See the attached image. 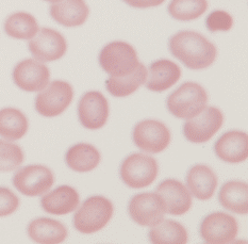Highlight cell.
Masks as SVG:
<instances>
[{"instance_id": "obj_1", "label": "cell", "mask_w": 248, "mask_h": 244, "mask_svg": "<svg viewBox=\"0 0 248 244\" xmlns=\"http://www.w3.org/2000/svg\"><path fill=\"white\" fill-rule=\"evenodd\" d=\"M169 48L171 56L194 70L209 67L217 56L214 44L202 34L190 30L180 31L172 35Z\"/></svg>"}, {"instance_id": "obj_16", "label": "cell", "mask_w": 248, "mask_h": 244, "mask_svg": "<svg viewBox=\"0 0 248 244\" xmlns=\"http://www.w3.org/2000/svg\"><path fill=\"white\" fill-rule=\"evenodd\" d=\"M214 151L220 160L228 163H240L248 157V135L240 130L225 132L215 142Z\"/></svg>"}, {"instance_id": "obj_7", "label": "cell", "mask_w": 248, "mask_h": 244, "mask_svg": "<svg viewBox=\"0 0 248 244\" xmlns=\"http://www.w3.org/2000/svg\"><path fill=\"white\" fill-rule=\"evenodd\" d=\"M55 183V176L45 165L32 164L18 170L13 177V186L23 195L29 197L41 196Z\"/></svg>"}, {"instance_id": "obj_21", "label": "cell", "mask_w": 248, "mask_h": 244, "mask_svg": "<svg viewBox=\"0 0 248 244\" xmlns=\"http://www.w3.org/2000/svg\"><path fill=\"white\" fill-rule=\"evenodd\" d=\"M67 235V229L63 223L49 218L35 219L28 226V236L35 243H62L66 240Z\"/></svg>"}, {"instance_id": "obj_14", "label": "cell", "mask_w": 248, "mask_h": 244, "mask_svg": "<svg viewBox=\"0 0 248 244\" xmlns=\"http://www.w3.org/2000/svg\"><path fill=\"white\" fill-rule=\"evenodd\" d=\"M49 68L33 59L20 61L13 69L14 83L26 92L42 91L49 83Z\"/></svg>"}, {"instance_id": "obj_17", "label": "cell", "mask_w": 248, "mask_h": 244, "mask_svg": "<svg viewBox=\"0 0 248 244\" xmlns=\"http://www.w3.org/2000/svg\"><path fill=\"white\" fill-rule=\"evenodd\" d=\"M80 196L76 189L69 186L58 187L45 194L41 199V206L47 213L53 215H65L78 208Z\"/></svg>"}, {"instance_id": "obj_19", "label": "cell", "mask_w": 248, "mask_h": 244, "mask_svg": "<svg viewBox=\"0 0 248 244\" xmlns=\"http://www.w3.org/2000/svg\"><path fill=\"white\" fill-rule=\"evenodd\" d=\"M188 191L197 199H210L217 187V176L208 165L196 164L186 174Z\"/></svg>"}, {"instance_id": "obj_6", "label": "cell", "mask_w": 248, "mask_h": 244, "mask_svg": "<svg viewBox=\"0 0 248 244\" xmlns=\"http://www.w3.org/2000/svg\"><path fill=\"white\" fill-rule=\"evenodd\" d=\"M73 98V86L66 81L55 80L36 96L35 110L45 117H55L67 109Z\"/></svg>"}, {"instance_id": "obj_4", "label": "cell", "mask_w": 248, "mask_h": 244, "mask_svg": "<svg viewBox=\"0 0 248 244\" xmlns=\"http://www.w3.org/2000/svg\"><path fill=\"white\" fill-rule=\"evenodd\" d=\"M101 68L111 77H122L132 73L140 64L136 49L126 42L109 43L99 53Z\"/></svg>"}, {"instance_id": "obj_23", "label": "cell", "mask_w": 248, "mask_h": 244, "mask_svg": "<svg viewBox=\"0 0 248 244\" xmlns=\"http://www.w3.org/2000/svg\"><path fill=\"white\" fill-rule=\"evenodd\" d=\"M65 162L69 169L86 173L95 170L100 162V154L95 146L79 143L72 146L65 155Z\"/></svg>"}, {"instance_id": "obj_3", "label": "cell", "mask_w": 248, "mask_h": 244, "mask_svg": "<svg viewBox=\"0 0 248 244\" xmlns=\"http://www.w3.org/2000/svg\"><path fill=\"white\" fill-rule=\"evenodd\" d=\"M114 206L104 196H91L74 215V226L81 234H94L109 223Z\"/></svg>"}, {"instance_id": "obj_26", "label": "cell", "mask_w": 248, "mask_h": 244, "mask_svg": "<svg viewBox=\"0 0 248 244\" xmlns=\"http://www.w3.org/2000/svg\"><path fill=\"white\" fill-rule=\"evenodd\" d=\"M148 237L155 244H186L188 239L185 226L171 220H163L153 226Z\"/></svg>"}, {"instance_id": "obj_30", "label": "cell", "mask_w": 248, "mask_h": 244, "mask_svg": "<svg viewBox=\"0 0 248 244\" xmlns=\"http://www.w3.org/2000/svg\"><path fill=\"white\" fill-rule=\"evenodd\" d=\"M206 26L210 32L229 31L233 27V18L226 11L217 10L208 15Z\"/></svg>"}, {"instance_id": "obj_20", "label": "cell", "mask_w": 248, "mask_h": 244, "mask_svg": "<svg viewBox=\"0 0 248 244\" xmlns=\"http://www.w3.org/2000/svg\"><path fill=\"white\" fill-rule=\"evenodd\" d=\"M181 77V69L170 60L161 59L150 64L146 88L153 92H163L171 88Z\"/></svg>"}, {"instance_id": "obj_28", "label": "cell", "mask_w": 248, "mask_h": 244, "mask_svg": "<svg viewBox=\"0 0 248 244\" xmlns=\"http://www.w3.org/2000/svg\"><path fill=\"white\" fill-rule=\"evenodd\" d=\"M208 7V0H171L167 10L172 18L188 21L201 17Z\"/></svg>"}, {"instance_id": "obj_25", "label": "cell", "mask_w": 248, "mask_h": 244, "mask_svg": "<svg viewBox=\"0 0 248 244\" xmlns=\"http://www.w3.org/2000/svg\"><path fill=\"white\" fill-rule=\"evenodd\" d=\"M29 123L23 112L15 108L0 110V137L8 141H16L28 131Z\"/></svg>"}, {"instance_id": "obj_18", "label": "cell", "mask_w": 248, "mask_h": 244, "mask_svg": "<svg viewBox=\"0 0 248 244\" xmlns=\"http://www.w3.org/2000/svg\"><path fill=\"white\" fill-rule=\"evenodd\" d=\"M52 19L67 28L83 25L90 15V9L84 0H62L50 7Z\"/></svg>"}, {"instance_id": "obj_22", "label": "cell", "mask_w": 248, "mask_h": 244, "mask_svg": "<svg viewBox=\"0 0 248 244\" xmlns=\"http://www.w3.org/2000/svg\"><path fill=\"white\" fill-rule=\"evenodd\" d=\"M219 204L236 214L248 213V184L245 181L226 182L218 193Z\"/></svg>"}, {"instance_id": "obj_33", "label": "cell", "mask_w": 248, "mask_h": 244, "mask_svg": "<svg viewBox=\"0 0 248 244\" xmlns=\"http://www.w3.org/2000/svg\"><path fill=\"white\" fill-rule=\"evenodd\" d=\"M44 1L51 2V3H56V2H59V1H62V0H44Z\"/></svg>"}, {"instance_id": "obj_5", "label": "cell", "mask_w": 248, "mask_h": 244, "mask_svg": "<svg viewBox=\"0 0 248 244\" xmlns=\"http://www.w3.org/2000/svg\"><path fill=\"white\" fill-rule=\"evenodd\" d=\"M158 162L144 154H132L123 161L121 178L131 189H143L150 186L158 176Z\"/></svg>"}, {"instance_id": "obj_32", "label": "cell", "mask_w": 248, "mask_h": 244, "mask_svg": "<svg viewBox=\"0 0 248 244\" xmlns=\"http://www.w3.org/2000/svg\"><path fill=\"white\" fill-rule=\"evenodd\" d=\"M123 1L132 8L148 9L158 7V5L162 4L165 0H123Z\"/></svg>"}, {"instance_id": "obj_27", "label": "cell", "mask_w": 248, "mask_h": 244, "mask_svg": "<svg viewBox=\"0 0 248 244\" xmlns=\"http://www.w3.org/2000/svg\"><path fill=\"white\" fill-rule=\"evenodd\" d=\"M39 24L33 15L26 12L11 14L4 21V31L17 40H31L39 32Z\"/></svg>"}, {"instance_id": "obj_11", "label": "cell", "mask_w": 248, "mask_h": 244, "mask_svg": "<svg viewBox=\"0 0 248 244\" xmlns=\"http://www.w3.org/2000/svg\"><path fill=\"white\" fill-rule=\"evenodd\" d=\"M29 50L35 60L42 63L61 59L67 50V43L60 32L50 28H42L28 43Z\"/></svg>"}, {"instance_id": "obj_13", "label": "cell", "mask_w": 248, "mask_h": 244, "mask_svg": "<svg viewBox=\"0 0 248 244\" xmlns=\"http://www.w3.org/2000/svg\"><path fill=\"white\" fill-rule=\"evenodd\" d=\"M78 117L83 127L90 130L100 129L109 117V104L100 92L91 91L79 100Z\"/></svg>"}, {"instance_id": "obj_31", "label": "cell", "mask_w": 248, "mask_h": 244, "mask_svg": "<svg viewBox=\"0 0 248 244\" xmlns=\"http://www.w3.org/2000/svg\"><path fill=\"white\" fill-rule=\"evenodd\" d=\"M19 207V198L8 188L0 187V218L13 214Z\"/></svg>"}, {"instance_id": "obj_24", "label": "cell", "mask_w": 248, "mask_h": 244, "mask_svg": "<svg viewBox=\"0 0 248 244\" xmlns=\"http://www.w3.org/2000/svg\"><path fill=\"white\" fill-rule=\"evenodd\" d=\"M147 79V68L140 62L132 73L122 77H111L106 81L108 92L114 97H126L133 94Z\"/></svg>"}, {"instance_id": "obj_2", "label": "cell", "mask_w": 248, "mask_h": 244, "mask_svg": "<svg viewBox=\"0 0 248 244\" xmlns=\"http://www.w3.org/2000/svg\"><path fill=\"white\" fill-rule=\"evenodd\" d=\"M208 104V94L201 84L186 82L167 97L166 107L170 114L188 120L199 114Z\"/></svg>"}, {"instance_id": "obj_8", "label": "cell", "mask_w": 248, "mask_h": 244, "mask_svg": "<svg viewBox=\"0 0 248 244\" xmlns=\"http://www.w3.org/2000/svg\"><path fill=\"white\" fill-rule=\"evenodd\" d=\"M224 123V114L218 108L206 107L183 126V135L192 143H204L217 133Z\"/></svg>"}, {"instance_id": "obj_10", "label": "cell", "mask_w": 248, "mask_h": 244, "mask_svg": "<svg viewBox=\"0 0 248 244\" xmlns=\"http://www.w3.org/2000/svg\"><path fill=\"white\" fill-rule=\"evenodd\" d=\"M129 215L141 226L159 224L166 213L163 199L157 193H140L134 195L128 206Z\"/></svg>"}, {"instance_id": "obj_12", "label": "cell", "mask_w": 248, "mask_h": 244, "mask_svg": "<svg viewBox=\"0 0 248 244\" xmlns=\"http://www.w3.org/2000/svg\"><path fill=\"white\" fill-rule=\"evenodd\" d=\"M238 231V222L232 215L224 212H214L207 215L199 227L202 239L209 244L233 242Z\"/></svg>"}, {"instance_id": "obj_9", "label": "cell", "mask_w": 248, "mask_h": 244, "mask_svg": "<svg viewBox=\"0 0 248 244\" xmlns=\"http://www.w3.org/2000/svg\"><path fill=\"white\" fill-rule=\"evenodd\" d=\"M132 138L140 149L149 154H158L170 145V131L162 122L145 120L133 128Z\"/></svg>"}, {"instance_id": "obj_29", "label": "cell", "mask_w": 248, "mask_h": 244, "mask_svg": "<svg viewBox=\"0 0 248 244\" xmlns=\"http://www.w3.org/2000/svg\"><path fill=\"white\" fill-rule=\"evenodd\" d=\"M24 162V151L20 146L10 141L0 140V172H12Z\"/></svg>"}, {"instance_id": "obj_15", "label": "cell", "mask_w": 248, "mask_h": 244, "mask_svg": "<svg viewBox=\"0 0 248 244\" xmlns=\"http://www.w3.org/2000/svg\"><path fill=\"white\" fill-rule=\"evenodd\" d=\"M163 199L166 212L179 216L186 213L192 207V196L188 189L176 179H166L161 182L155 190Z\"/></svg>"}]
</instances>
